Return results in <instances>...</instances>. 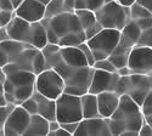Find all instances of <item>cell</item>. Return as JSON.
<instances>
[{"label":"cell","mask_w":152,"mask_h":136,"mask_svg":"<svg viewBox=\"0 0 152 136\" xmlns=\"http://www.w3.org/2000/svg\"><path fill=\"white\" fill-rule=\"evenodd\" d=\"M49 43L58 46H78L86 41L85 33L75 12H61L50 18H43Z\"/></svg>","instance_id":"1"},{"label":"cell","mask_w":152,"mask_h":136,"mask_svg":"<svg viewBox=\"0 0 152 136\" xmlns=\"http://www.w3.org/2000/svg\"><path fill=\"white\" fill-rule=\"evenodd\" d=\"M144 119L145 118L140 106L130 96L122 95L118 107L108 118L111 134L121 136H136Z\"/></svg>","instance_id":"2"},{"label":"cell","mask_w":152,"mask_h":136,"mask_svg":"<svg viewBox=\"0 0 152 136\" xmlns=\"http://www.w3.org/2000/svg\"><path fill=\"white\" fill-rule=\"evenodd\" d=\"M35 83V74L29 71H15L6 76L4 96L7 103L20 105L32 96Z\"/></svg>","instance_id":"3"},{"label":"cell","mask_w":152,"mask_h":136,"mask_svg":"<svg viewBox=\"0 0 152 136\" xmlns=\"http://www.w3.org/2000/svg\"><path fill=\"white\" fill-rule=\"evenodd\" d=\"M141 34V29L137 27V24L134 21H129L124 26V28L121 31V38L115 47L112 54L107 57L111 62L115 65V67L118 69L121 67H124L128 63V57L132 51V49L137 44L139 36Z\"/></svg>","instance_id":"4"},{"label":"cell","mask_w":152,"mask_h":136,"mask_svg":"<svg viewBox=\"0 0 152 136\" xmlns=\"http://www.w3.org/2000/svg\"><path fill=\"white\" fill-rule=\"evenodd\" d=\"M95 15L102 28L122 31L125 24L130 21L129 7L123 6L117 0L104 4L95 11Z\"/></svg>","instance_id":"5"},{"label":"cell","mask_w":152,"mask_h":136,"mask_svg":"<svg viewBox=\"0 0 152 136\" xmlns=\"http://www.w3.org/2000/svg\"><path fill=\"white\" fill-rule=\"evenodd\" d=\"M121 38V31L102 28L99 33L86 40V44L89 45L90 50L96 60L107 58L112 51L115 50Z\"/></svg>","instance_id":"6"},{"label":"cell","mask_w":152,"mask_h":136,"mask_svg":"<svg viewBox=\"0 0 152 136\" xmlns=\"http://www.w3.org/2000/svg\"><path fill=\"white\" fill-rule=\"evenodd\" d=\"M56 120L58 123L80 121L83 119L80 96L62 92L56 100Z\"/></svg>","instance_id":"7"},{"label":"cell","mask_w":152,"mask_h":136,"mask_svg":"<svg viewBox=\"0 0 152 136\" xmlns=\"http://www.w3.org/2000/svg\"><path fill=\"white\" fill-rule=\"evenodd\" d=\"M34 88L42 95L56 100L65 91V81L55 69L46 68L35 76Z\"/></svg>","instance_id":"8"},{"label":"cell","mask_w":152,"mask_h":136,"mask_svg":"<svg viewBox=\"0 0 152 136\" xmlns=\"http://www.w3.org/2000/svg\"><path fill=\"white\" fill-rule=\"evenodd\" d=\"M132 73L150 74L152 73V47L135 45L128 57L126 63Z\"/></svg>","instance_id":"9"},{"label":"cell","mask_w":152,"mask_h":136,"mask_svg":"<svg viewBox=\"0 0 152 136\" xmlns=\"http://www.w3.org/2000/svg\"><path fill=\"white\" fill-rule=\"evenodd\" d=\"M31 114L20 105H16L9 114L5 124L3 127L4 135L6 136H18L23 135L24 130L29 124Z\"/></svg>","instance_id":"10"},{"label":"cell","mask_w":152,"mask_h":136,"mask_svg":"<svg viewBox=\"0 0 152 136\" xmlns=\"http://www.w3.org/2000/svg\"><path fill=\"white\" fill-rule=\"evenodd\" d=\"M108 136L111 134L108 118L95 117V118H83L73 136Z\"/></svg>","instance_id":"11"},{"label":"cell","mask_w":152,"mask_h":136,"mask_svg":"<svg viewBox=\"0 0 152 136\" xmlns=\"http://www.w3.org/2000/svg\"><path fill=\"white\" fill-rule=\"evenodd\" d=\"M151 90V76L148 74L132 73L129 76V88L126 95L130 96L133 100L141 106L142 101Z\"/></svg>","instance_id":"12"},{"label":"cell","mask_w":152,"mask_h":136,"mask_svg":"<svg viewBox=\"0 0 152 136\" xmlns=\"http://www.w3.org/2000/svg\"><path fill=\"white\" fill-rule=\"evenodd\" d=\"M118 79H119V76L117 72H106V71L94 69L91 83L89 86V92L97 95L104 91H115Z\"/></svg>","instance_id":"13"},{"label":"cell","mask_w":152,"mask_h":136,"mask_svg":"<svg viewBox=\"0 0 152 136\" xmlns=\"http://www.w3.org/2000/svg\"><path fill=\"white\" fill-rule=\"evenodd\" d=\"M14 12L16 16L31 23L39 22L45 17V4L39 0H23Z\"/></svg>","instance_id":"14"},{"label":"cell","mask_w":152,"mask_h":136,"mask_svg":"<svg viewBox=\"0 0 152 136\" xmlns=\"http://www.w3.org/2000/svg\"><path fill=\"white\" fill-rule=\"evenodd\" d=\"M31 24H32L31 22L15 15L5 27H6L10 39L28 43L29 33H31Z\"/></svg>","instance_id":"15"},{"label":"cell","mask_w":152,"mask_h":136,"mask_svg":"<svg viewBox=\"0 0 152 136\" xmlns=\"http://www.w3.org/2000/svg\"><path fill=\"white\" fill-rule=\"evenodd\" d=\"M75 15L78 16L79 22L83 27V31L85 33V38L86 40L90 39L91 36H94L96 33H99L102 29V26L99 22L95 11H90V10H74Z\"/></svg>","instance_id":"16"},{"label":"cell","mask_w":152,"mask_h":136,"mask_svg":"<svg viewBox=\"0 0 152 136\" xmlns=\"http://www.w3.org/2000/svg\"><path fill=\"white\" fill-rule=\"evenodd\" d=\"M99 113L104 118H110L119 103L121 96L115 91H104L96 95Z\"/></svg>","instance_id":"17"},{"label":"cell","mask_w":152,"mask_h":136,"mask_svg":"<svg viewBox=\"0 0 152 136\" xmlns=\"http://www.w3.org/2000/svg\"><path fill=\"white\" fill-rule=\"evenodd\" d=\"M32 97L37 102V113L38 114H40L49 121L56 119V102H55V100L42 95L37 90L33 91Z\"/></svg>","instance_id":"18"},{"label":"cell","mask_w":152,"mask_h":136,"mask_svg":"<svg viewBox=\"0 0 152 136\" xmlns=\"http://www.w3.org/2000/svg\"><path fill=\"white\" fill-rule=\"evenodd\" d=\"M60 55L62 61L69 67H85L89 66L83 51L78 46H61Z\"/></svg>","instance_id":"19"},{"label":"cell","mask_w":152,"mask_h":136,"mask_svg":"<svg viewBox=\"0 0 152 136\" xmlns=\"http://www.w3.org/2000/svg\"><path fill=\"white\" fill-rule=\"evenodd\" d=\"M48 134H49V120L38 113L31 114L29 124H28L27 129L24 130L23 135H26V136H32V135L48 136Z\"/></svg>","instance_id":"20"},{"label":"cell","mask_w":152,"mask_h":136,"mask_svg":"<svg viewBox=\"0 0 152 136\" xmlns=\"http://www.w3.org/2000/svg\"><path fill=\"white\" fill-rule=\"evenodd\" d=\"M49 43L48 40V33H46V28L42 23V21L39 22H33L31 24V33H29V40L28 44L33 45L34 47L42 49Z\"/></svg>","instance_id":"21"},{"label":"cell","mask_w":152,"mask_h":136,"mask_svg":"<svg viewBox=\"0 0 152 136\" xmlns=\"http://www.w3.org/2000/svg\"><path fill=\"white\" fill-rule=\"evenodd\" d=\"M80 106H82V114L83 118H95L101 117L99 113L97 107V98L95 94L86 92L80 96Z\"/></svg>","instance_id":"22"},{"label":"cell","mask_w":152,"mask_h":136,"mask_svg":"<svg viewBox=\"0 0 152 136\" xmlns=\"http://www.w3.org/2000/svg\"><path fill=\"white\" fill-rule=\"evenodd\" d=\"M28 47H34V46L28 43H23V41H18V40H14V39H6L0 43V49L7 55L10 61L14 60L20 52H22L23 50H26Z\"/></svg>","instance_id":"23"},{"label":"cell","mask_w":152,"mask_h":136,"mask_svg":"<svg viewBox=\"0 0 152 136\" xmlns=\"http://www.w3.org/2000/svg\"><path fill=\"white\" fill-rule=\"evenodd\" d=\"M148 16H152V12H150L147 9H145L140 4H137L136 1H134L129 6V18L132 21H136L144 17H148Z\"/></svg>","instance_id":"24"},{"label":"cell","mask_w":152,"mask_h":136,"mask_svg":"<svg viewBox=\"0 0 152 136\" xmlns=\"http://www.w3.org/2000/svg\"><path fill=\"white\" fill-rule=\"evenodd\" d=\"M63 11V0H50V1L45 5V17L44 18H50L53 16H56Z\"/></svg>","instance_id":"25"},{"label":"cell","mask_w":152,"mask_h":136,"mask_svg":"<svg viewBox=\"0 0 152 136\" xmlns=\"http://www.w3.org/2000/svg\"><path fill=\"white\" fill-rule=\"evenodd\" d=\"M104 4V0H75V10L96 11Z\"/></svg>","instance_id":"26"},{"label":"cell","mask_w":152,"mask_h":136,"mask_svg":"<svg viewBox=\"0 0 152 136\" xmlns=\"http://www.w3.org/2000/svg\"><path fill=\"white\" fill-rule=\"evenodd\" d=\"M44 69H46V61H45V57H44L42 50H38V52H37L35 56L33 57L32 72L37 76V74H39V73L43 72Z\"/></svg>","instance_id":"27"},{"label":"cell","mask_w":152,"mask_h":136,"mask_svg":"<svg viewBox=\"0 0 152 136\" xmlns=\"http://www.w3.org/2000/svg\"><path fill=\"white\" fill-rule=\"evenodd\" d=\"M94 69H100V71H106V72H117V68L115 67L108 58H102V60H96L94 65Z\"/></svg>","instance_id":"28"},{"label":"cell","mask_w":152,"mask_h":136,"mask_svg":"<svg viewBox=\"0 0 152 136\" xmlns=\"http://www.w3.org/2000/svg\"><path fill=\"white\" fill-rule=\"evenodd\" d=\"M16 105H12V103H6L4 106H0V135H4L3 131V127L5 124V121L9 117V114L11 113V111L14 109Z\"/></svg>","instance_id":"29"},{"label":"cell","mask_w":152,"mask_h":136,"mask_svg":"<svg viewBox=\"0 0 152 136\" xmlns=\"http://www.w3.org/2000/svg\"><path fill=\"white\" fill-rule=\"evenodd\" d=\"M136 45L141 46H150L152 47V27L145 31H141V34L139 36V40Z\"/></svg>","instance_id":"30"},{"label":"cell","mask_w":152,"mask_h":136,"mask_svg":"<svg viewBox=\"0 0 152 136\" xmlns=\"http://www.w3.org/2000/svg\"><path fill=\"white\" fill-rule=\"evenodd\" d=\"M78 47L83 51V54H84V56H85V58H86V61H88V65H89L90 67H93V65H94V62H95V57H94V55H93V52H91V50H90L89 45L86 44V41H83L82 44L78 45Z\"/></svg>","instance_id":"31"},{"label":"cell","mask_w":152,"mask_h":136,"mask_svg":"<svg viewBox=\"0 0 152 136\" xmlns=\"http://www.w3.org/2000/svg\"><path fill=\"white\" fill-rule=\"evenodd\" d=\"M20 106L26 109L29 114H35L37 113V102H35V100L32 96L28 97L27 100H24L23 102H21Z\"/></svg>","instance_id":"32"},{"label":"cell","mask_w":152,"mask_h":136,"mask_svg":"<svg viewBox=\"0 0 152 136\" xmlns=\"http://www.w3.org/2000/svg\"><path fill=\"white\" fill-rule=\"evenodd\" d=\"M15 16L14 11L10 10H0V26L5 27L6 24L12 20V17Z\"/></svg>","instance_id":"33"},{"label":"cell","mask_w":152,"mask_h":136,"mask_svg":"<svg viewBox=\"0 0 152 136\" xmlns=\"http://www.w3.org/2000/svg\"><path fill=\"white\" fill-rule=\"evenodd\" d=\"M137 27L140 28L141 31H145V29H148L152 27V16H148V17H144V18H140V20H136L134 21Z\"/></svg>","instance_id":"34"},{"label":"cell","mask_w":152,"mask_h":136,"mask_svg":"<svg viewBox=\"0 0 152 136\" xmlns=\"http://www.w3.org/2000/svg\"><path fill=\"white\" fill-rule=\"evenodd\" d=\"M137 135H140V136H152V127L148 124L145 119L142 121L140 129H139Z\"/></svg>","instance_id":"35"},{"label":"cell","mask_w":152,"mask_h":136,"mask_svg":"<svg viewBox=\"0 0 152 136\" xmlns=\"http://www.w3.org/2000/svg\"><path fill=\"white\" fill-rule=\"evenodd\" d=\"M78 124H79V121H72V123H60V127L63 128L66 131H68L72 136L74 134V131L77 130L78 128Z\"/></svg>","instance_id":"36"},{"label":"cell","mask_w":152,"mask_h":136,"mask_svg":"<svg viewBox=\"0 0 152 136\" xmlns=\"http://www.w3.org/2000/svg\"><path fill=\"white\" fill-rule=\"evenodd\" d=\"M75 10V0H63V11L74 12Z\"/></svg>","instance_id":"37"},{"label":"cell","mask_w":152,"mask_h":136,"mask_svg":"<svg viewBox=\"0 0 152 136\" xmlns=\"http://www.w3.org/2000/svg\"><path fill=\"white\" fill-rule=\"evenodd\" d=\"M49 135H51V136H69L71 134L68 132V131H66L63 128H61V127H58L56 130H54V131H50L49 132ZM48 135V136H49Z\"/></svg>","instance_id":"38"},{"label":"cell","mask_w":152,"mask_h":136,"mask_svg":"<svg viewBox=\"0 0 152 136\" xmlns=\"http://www.w3.org/2000/svg\"><path fill=\"white\" fill-rule=\"evenodd\" d=\"M0 10H10L14 11V5H12L11 0H0Z\"/></svg>","instance_id":"39"},{"label":"cell","mask_w":152,"mask_h":136,"mask_svg":"<svg viewBox=\"0 0 152 136\" xmlns=\"http://www.w3.org/2000/svg\"><path fill=\"white\" fill-rule=\"evenodd\" d=\"M137 4H140L145 9H147L150 12H152V0H135Z\"/></svg>","instance_id":"40"},{"label":"cell","mask_w":152,"mask_h":136,"mask_svg":"<svg viewBox=\"0 0 152 136\" xmlns=\"http://www.w3.org/2000/svg\"><path fill=\"white\" fill-rule=\"evenodd\" d=\"M117 73H118V76L119 77H123V76H130L132 74V71L128 66H124V67H121L117 69Z\"/></svg>","instance_id":"41"},{"label":"cell","mask_w":152,"mask_h":136,"mask_svg":"<svg viewBox=\"0 0 152 136\" xmlns=\"http://www.w3.org/2000/svg\"><path fill=\"white\" fill-rule=\"evenodd\" d=\"M9 57H7V55L1 50V49H0V67H4L5 65H7L9 63Z\"/></svg>","instance_id":"42"},{"label":"cell","mask_w":152,"mask_h":136,"mask_svg":"<svg viewBox=\"0 0 152 136\" xmlns=\"http://www.w3.org/2000/svg\"><path fill=\"white\" fill-rule=\"evenodd\" d=\"M6 80V74L3 71V68L0 67V92H4V84Z\"/></svg>","instance_id":"43"},{"label":"cell","mask_w":152,"mask_h":136,"mask_svg":"<svg viewBox=\"0 0 152 136\" xmlns=\"http://www.w3.org/2000/svg\"><path fill=\"white\" fill-rule=\"evenodd\" d=\"M6 39H10L7 31H6V27H0V43L6 40Z\"/></svg>","instance_id":"44"},{"label":"cell","mask_w":152,"mask_h":136,"mask_svg":"<svg viewBox=\"0 0 152 136\" xmlns=\"http://www.w3.org/2000/svg\"><path fill=\"white\" fill-rule=\"evenodd\" d=\"M58 127H60V123H58L56 119H55V120H50V121H49V132L56 130ZM48 135H49V134H48Z\"/></svg>","instance_id":"45"},{"label":"cell","mask_w":152,"mask_h":136,"mask_svg":"<svg viewBox=\"0 0 152 136\" xmlns=\"http://www.w3.org/2000/svg\"><path fill=\"white\" fill-rule=\"evenodd\" d=\"M117 1H118L119 4H122L123 6H128V7H129V6L135 1V0H117Z\"/></svg>","instance_id":"46"},{"label":"cell","mask_w":152,"mask_h":136,"mask_svg":"<svg viewBox=\"0 0 152 136\" xmlns=\"http://www.w3.org/2000/svg\"><path fill=\"white\" fill-rule=\"evenodd\" d=\"M7 102H6V98H5V96H4V92H0V106H4V105H6Z\"/></svg>","instance_id":"47"},{"label":"cell","mask_w":152,"mask_h":136,"mask_svg":"<svg viewBox=\"0 0 152 136\" xmlns=\"http://www.w3.org/2000/svg\"><path fill=\"white\" fill-rule=\"evenodd\" d=\"M23 1V0H11V3H12V5H14V9H16L21 3Z\"/></svg>","instance_id":"48"},{"label":"cell","mask_w":152,"mask_h":136,"mask_svg":"<svg viewBox=\"0 0 152 136\" xmlns=\"http://www.w3.org/2000/svg\"><path fill=\"white\" fill-rule=\"evenodd\" d=\"M144 118H145V120H146V121L148 123V124H150V125H152V114H148V116H145Z\"/></svg>","instance_id":"49"},{"label":"cell","mask_w":152,"mask_h":136,"mask_svg":"<svg viewBox=\"0 0 152 136\" xmlns=\"http://www.w3.org/2000/svg\"><path fill=\"white\" fill-rule=\"evenodd\" d=\"M39 1H42L43 4H45V5H46V4H48V3L50 1V0H39Z\"/></svg>","instance_id":"50"},{"label":"cell","mask_w":152,"mask_h":136,"mask_svg":"<svg viewBox=\"0 0 152 136\" xmlns=\"http://www.w3.org/2000/svg\"><path fill=\"white\" fill-rule=\"evenodd\" d=\"M110 1H113V0H104V3L106 4V3H110Z\"/></svg>","instance_id":"51"},{"label":"cell","mask_w":152,"mask_h":136,"mask_svg":"<svg viewBox=\"0 0 152 136\" xmlns=\"http://www.w3.org/2000/svg\"><path fill=\"white\" fill-rule=\"evenodd\" d=\"M151 90H152V76H151Z\"/></svg>","instance_id":"52"},{"label":"cell","mask_w":152,"mask_h":136,"mask_svg":"<svg viewBox=\"0 0 152 136\" xmlns=\"http://www.w3.org/2000/svg\"><path fill=\"white\" fill-rule=\"evenodd\" d=\"M150 76H152V73H151V74H150Z\"/></svg>","instance_id":"53"},{"label":"cell","mask_w":152,"mask_h":136,"mask_svg":"<svg viewBox=\"0 0 152 136\" xmlns=\"http://www.w3.org/2000/svg\"><path fill=\"white\" fill-rule=\"evenodd\" d=\"M0 27H1V26H0Z\"/></svg>","instance_id":"54"},{"label":"cell","mask_w":152,"mask_h":136,"mask_svg":"<svg viewBox=\"0 0 152 136\" xmlns=\"http://www.w3.org/2000/svg\"><path fill=\"white\" fill-rule=\"evenodd\" d=\"M151 127H152V125H151Z\"/></svg>","instance_id":"55"}]
</instances>
